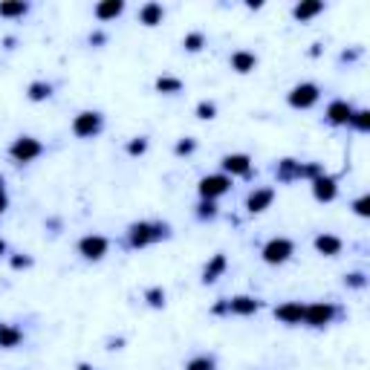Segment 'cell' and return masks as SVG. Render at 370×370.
<instances>
[{
    "mask_svg": "<svg viewBox=\"0 0 370 370\" xmlns=\"http://www.w3.org/2000/svg\"><path fill=\"white\" fill-rule=\"evenodd\" d=\"M163 237H168V226H163V223H133V226L127 229V246L145 249Z\"/></svg>",
    "mask_w": 370,
    "mask_h": 370,
    "instance_id": "obj_1",
    "label": "cell"
},
{
    "mask_svg": "<svg viewBox=\"0 0 370 370\" xmlns=\"http://www.w3.org/2000/svg\"><path fill=\"white\" fill-rule=\"evenodd\" d=\"M293 255H295V243H293L289 237H272L269 243L261 249L263 263H269V266H281V263H286Z\"/></svg>",
    "mask_w": 370,
    "mask_h": 370,
    "instance_id": "obj_2",
    "label": "cell"
},
{
    "mask_svg": "<svg viewBox=\"0 0 370 370\" xmlns=\"http://www.w3.org/2000/svg\"><path fill=\"white\" fill-rule=\"evenodd\" d=\"M41 154H44V145L35 136H18L9 145V156L15 159V163H21V165L32 163V159H38Z\"/></svg>",
    "mask_w": 370,
    "mask_h": 370,
    "instance_id": "obj_3",
    "label": "cell"
},
{
    "mask_svg": "<svg viewBox=\"0 0 370 370\" xmlns=\"http://www.w3.org/2000/svg\"><path fill=\"white\" fill-rule=\"evenodd\" d=\"M318 99H321V87L313 84V82L295 84L293 90H289V95H286L289 107H295V110H310L313 104H318Z\"/></svg>",
    "mask_w": 370,
    "mask_h": 370,
    "instance_id": "obj_4",
    "label": "cell"
},
{
    "mask_svg": "<svg viewBox=\"0 0 370 370\" xmlns=\"http://www.w3.org/2000/svg\"><path fill=\"white\" fill-rule=\"evenodd\" d=\"M197 191H200V200H217V197H223V194H229V191H232V176H226V174H208V176H203V180H200Z\"/></svg>",
    "mask_w": 370,
    "mask_h": 370,
    "instance_id": "obj_5",
    "label": "cell"
},
{
    "mask_svg": "<svg viewBox=\"0 0 370 370\" xmlns=\"http://www.w3.org/2000/svg\"><path fill=\"white\" fill-rule=\"evenodd\" d=\"M102 127H104V116L99 110H84V113H78L73 119V133L82 139H93L95 133H102Z\"/></svg>",
    "mask_w": 370,
    "mask_h": 370,
    "instance_id": "obj_6",
    "label": "cell"
},
{
    "mask_svg": "<svg viewBox=\"0 0 370 370\" xmlns=\"http://www.w3.org/2000/svg\"><path fill=\"white\" fill-rule=\"evenodd\" d=\"M339 315V310L333 307V304H307V307H304V324L307 327H327V324H333V318Z\"/></svg>",
    "mask_w": 370,
    "mask_h": 370,
    "instance_id": "obj_7",
    "label": "cell"
},
{
    "mask_svg": "<svg viewBox=\"0 0 370 370\" xmlns=\"http://www.w3.org/2000/svg\"><path fill=\"white\" fill-rule=\"evenodd\" d=\"M110 249V240L104 234H84L78 240V255L87 257V261H102Z\"/></svg>",
    "mask_w": 370,
    "mask_h": 370,
    "instance_id": "obj_8",
    "label": "cell"
},
{
    "mask_svg": "<svg viewBox=\"0 0 370 370\" xmlns=\"http://www.w3.org/2000/svg\"><path fill=\"white\" fill-rule=\"evenodd\" d=\"M220 168L226 176H249L252 174V156L249 154H226L220 159Z\"/></svg>",
    "mask_w": 370,
    "mask_h": 370,
    "instance_id": "obj_9",
    "label": "cell"
},
{
    "mask_svg": "<svg viewBox=\"0 0 370 370\" xmlns=\"http://www.w3.org/2000/svg\"><path fill=\"white\" fill-rule=\"evenodd\" d=\"M304 307H307V304H301V301L278 304V307H275V318L281 321V324H289V327L304 324Z\"/></svg>",
    "mask_w": 370,
    "mask_h": 370,
    "instance_id": "obj_10",
    "label": "cell"
},
{
    "mask_svg": "<svg viewBox=\"0 0 370 370\" xmlns=\"http://www.w3.org/2000/svg\"><path fill=\"white\" fill-rule=\"evenodd\" d=\"M335 194H339V185H335V176H327V174H321L313 180V197L318 203H333Z\"/></svg>",
    "mask_w": 370,
    "mask_h": 370,
    "instance_id": "obj_11",
    "label": "cell"
},
{
    "mask_svg": "<svg viewBox=\"0 0 370 370\" xmlns=\"http://www.w3.org/2000/svg\"><path fill=\"white\" fill-rule=\"evenodd\" d=\"M226 307H229V315H255L263 307V301H257L252 295H234V298H226Z\"/></svg>",
    "mask_w": 370,
    "mask_h": 370,
    "instance_id": "obj_12",
    "label": "cell"
},
{
    "mask_svg": "<svg viewBox=\"0 0 370 370\" xmlns=\"http://www.w3.org/2000/svg\"><path fill=\"white\" fill-rule=\"evenodd\" d=\"M272 200H275V188H255L252 194L246 197V212L249 214H261L272 205Z\"/></svg>",
    "mask_w": 370,
    "mask_h": 370,
    "instance_id": "obj_13",
    "label": "cell"
},
{
    "mask_svg": "<svg viewBox=\"0 0 370 370\" xmlns=\"http://www.w3.org/2000/svg\"><path fill=\"white\" fill-rule=\"evenodd\" d=\"M327 122L333 124V127H342V124H347L350 122V116H353V104L350 102H344V99H335V102H330L327 104Z\"/></svg>",
    "mask_w": 370,
    "mask_h": 370,
    "instance_id": "obj_14",
    "label": "cell"
},
{
    "mask_svg": "<svg viewBox=\"0 0 370 370\" xmlns=\"http://www.w3.org/2000/svg\"><path fill=\"white\" fill-rule=\"evenodd\" d=\"M313 246H315V252L318 255H324V257H335V255H342V249H344V243H342V237H335V234H318L315 240H313Z\"/></svg>",
    "mask_w": 370,
    "mask_h": 370,
    "instance_id": "obj_15",
    "label": "cell"
},
{
    "mask_svg": "<svg viewBox=\"0 0 370 370\" xmlns=\"http://www.w3.org/2000/svg\"><path fill=\"white\" fill-rule=\"evenodd\" d=\"M321 12H324V3H321V0H301V3H295V9H293V18L301 21V24H307Z\"/></svg>",
    "mask_w": 370,
    "mask_h": 370,
    "instance_id": "obj_16",
    "label": "cell"
},
{
    "mask_svg": "<svg viewBox=\"0 0 370 370\" xmlns=\"http://www.w3.org/2000/svg\"><path fill=\"white\" fill-rule=\"evenodd\" d=\"M255 67H257V58H255V53H246V50H237V53H232V70H234V73L246 75V73H252Z\"/></svg>",
    "mask_w": 370,
    "mask_h": 370,
    "instance_id": "obj_17",
    "label": "cell"
},
{
    "mask_svg": "<svg viewBox=\"0 0 370 370\" xmlns=\"http://www.w3.org/2000/svg\"><path fill=\"white\" fill-rule=\"evenodd\" d=\"M226 255H214L212 257V263H205V269H203V284H214L223 272H226Z\"/></svg>",
    "mask_w": 370,
    "mask_h": 370,
    "instance_id": "obj_18",
    "label": "cell"
},
{
    "mask_svg": "<svg viewBox=\"0 0 370 370\" xmlns=\"http://www.w3.org/2000/svg\"><path fill=\"white\" fill-rule=\"evenodd\" d=\"M163 18H165V9L159 6V3H145L139 9V21L145 26H159V24H163Z\"/></svg>",
    "mask_w": 370,
    "mask_h": 370,
    "instance_id": "obj_19",
    "label": "cell"
},
{
    "mask_svg": "<svg viewBox=\"0 0 370 370\" xmlns=\"http://www.w3.org/2000/svg\"><path fill=\"white\" fill-rule=\"evenodd\" d=\"M24 342V333L15 327V324H0V347L3 350H12Z\"/></svg>",
    "mask_w": 370,
    "mask_h": 370,
    "instance_id": "obj_20",
    "label": "cell"
},
{
    "mask_svg": "<svg viewBox=\"0 0 370 370\" xmlns=\"http://www.w3.org/2000/svg\"><path fill=\"white\" fill-rule=\"evenodd\" d=\"M122 12H124L122 0H104V3L95 6V18H99V21H113V18H119Z\"/></svg>",
    "mask_w": 370,
    "mask_h": 370,
    "instance_id": "obj_21",
    "label": "cell"
},
{
    "mask_svg": "<svg viewBox=\"0 0 370 370\" xmlns=\"http://www.w3.org/2000/svg\"><path fill=\"white\" fill-rule=\"evenodd\" d=\"M298 168H301V163H295V159H281L278 168H275L278 183H293V180H298Z\"/></svg>",
    "mask_w": 370,
    "mask_h": 370,
    "instance_id": "obj_22",
    "label": "cell"
},
{
    "mask_svg": "<svg viewBox=\"0 0 370 370\" xmlns=\"http://www.w3.org/2000/svg\"><path fill=\"white\" fill-rule=\"evenodd\" d=\"M156 90L165 93V95H174V93H183V82L174 75H159L156 78Z\"/></svg>",
    "mask_w": 370,
    "mask_h": 370,
    "instance_id": "obj_23",
    "label": "cell"
},
{
    "mask_svg": "<svg viewBox=\"0 0 370 370\" xmlns=\"http://www.w3.org/2000/svg\"><path fill=\"white\" fill-rule=\"evenodd\" d=\"M26 95H29V102H46V99L53 95V84L32 82V84H29V90H26Z\"/></svg>",
    "mask_w": 370,
    "mask_h": 370,
    "instance_id": "obj_24",
    "label": "cell"
},
{
    "mask_svg": "<svg viewBox=\"0 0 370 370\" xmlns=\"http://www.w3.org/2000/svg\"><path fill=\"white\" fill-rule=\"evenodd\" d=\"M29 12V3L18 0V3H0V18H24Z\"/></svg>",
    "mask_w": 370,
    "mask_h": 370,
    "instance_id": "obj_25",
    "label": "cell"
},
{
    "mask_svg": "<svg viewBox=\"0 0 370 370\" xmlns=\"http://www.w3.org/2000/svg\"><path fill=\"white\" fill-rule=\"evenodd\" d=\"M185 370H217V362H214V356H194V359H188L185 362Z\"/></svg>",
    "mask_w": 370,
    "mask_h": 370,
    "instance_id": "obj_26",
    "label": "cell"
},
{
    "mask_svg": "<svg viewBox=\"0 0 370 370\" xmlns=\"http://www.w3.org/2000/svg\"><path fill=\"white\" fill-rule=\"evenodd\" d=\"M183 46L188 53H200L205 46V35H203V32H188V35L183 38Z\"/></svg>",
    "mask_w": 370,
    "mask_h": 370,
    "instance_id": "obj_27",
    "label": "cell"
},
{
    "mask_svg": "<svg viewBox=\"0 0 370 370\" xmlns=\"http://www.w3.org/2000/svg\"><path fill=\"white\" fill-rule=\"evenodd\" d=\"M145 301H148L154 310L165 307V289H159V286H151V289H145Z\"/></svg>",
    "mask_w": 370,
    "mask_h": 370,
    "instance_id": "obj_28",
    "label": "cell"
},
{
    "mask_svg": "<svg viewBox=\"0 0 370 370\" xmlns=\"http://www.w3.org/2000/svg\"><path fill=\"white\" fill-rule=\"evenodd\" d=\"M347 124H353V127H356V131H370V113H367V110H353V116H350V122Z\"/></svg>",
    "mask_w": 370,
    "mask_h": 370,
    "instance_id": "obj_29",
    "label": "cell"
},
{
    "mask_svg": "<svg viewBox=\"0 0 370 370\" xmlns=\"http://www.w3.org/2000/svg\"><path fill=\"white\" fill-rule=\"evenodd\" d=\"M197 217H200V220H214V217H217V203H214V200H200Z\"/></svg>",
    "mask_w": 370,
    "mask_h": 370,
    "instance_id": "obj_30",
    "label": "cell"
},
{
    "mask_svg": "<svg viewBox=\"0 0 370 370\" xmlns=\"http://www.w3.org/2000/svg\"><path fill=\"white\" fill-rule=\"evenodd\" d=\"M145 151H148V139H145V136H136V139L127 142V154H131V156H142Z\"/></svg>",
    "mask_w": 370,
    "mask_h": 370,
    "instance_id": "obj_31",
    "label": "cell"
},
{
    "mask_svg": "<svg viewBox=\"0 0 370 370\" xmlns=\"http://www.w3.org/2000/svg\"><path fill=\"white\" fill-rule=\"evenodd\" d=\"M214 116H217V104L214 102H200L197 104V119H205L208 122V119H214Z\"/></svg>",
    "mask_w": 370,
    "mask_h": 370,
    "instance_id": "obj_32",
    "label": "cell"
},
{
    "mask_svg": "<svg viewBox=\"0 0 370 370\" xmlns=\"http://www.w3.org/2000/svg\"><path fill=\"white\" fill-rule=\"evenodd\" d=\"M194 151H197V142L194 139H180V142H176V148H174L176 156H188V154H194Z\"/></svg>",
    "mask_w": 370,
    "mask_h": 370,
    "instance_id": "obj_33",
    "label": "cell"
},
{
    "mask_svg": "<svg viewBox=\"0 0 370 370\" xmlns=\"http://www.w3.org/2000/svg\"><path fill=\"white\" fill-rule=\"evenodd\" d=\"M353 212H356L359 217H367L370 214V200L367 197H359L356 203H353Z\"/></svg>",
    "mask_w": 370,
    "mask_h": 370,
    "instance_id": "obj_34",
    "label": "cell"
},
{
    "mask_svg": "<svg viewBox=\"0 0 370 370\" xmlns=\"http://www.w3.org/2000/svg\"><path fill=\"white\" fill-rule=\"evenodd\" d=\"M344 284H347V286H356V289H362L367 281H364V275H362V272H353V275H344Z\"/></svg>",
    "mask_w": 370,
    "mask_h": 370,
    "instance_id": "obj_35",
    "label": "cell"
},
{
    "mask_svg": "<svg viewBox=\"0 0 370 370\" xmlns=\"http://www.w3.org/2000/svg\"><path fill=\"white\" fill-rule=\"evenodd\" d=\"M12 266L15 269H26V266H32V261L29 257H12Z\"/></svg>",
    "mask_w": 370,
    "mask_h": 370,
    "instance_id": "obj_36",
    "label": "cell"
},
{
    "mask_svg": "<svg viewBox=\"0 0 370 370\" xmlns=\"http://www.w3.org/2000/svg\"><path fill=\"white\" fill-rule=\"evenodd\" d=\"M6 205H9V197H6V191H3V188H0V214H3V212H6Z\"/></svg>",
    "mask_w": 370,
    "mask_h": 370,
    "instance_id": "obj_37",
    "label": "cell"
},
{
    "mask_svg": "<svg viewBox=\"0 0 370 370\" xmlns=\"http://www.w3.org/2000/svg\"><path fill=\"white\" fill-rule=\"evenodd\" d=\"M6 249H9V246H6V240H0V255H6Z\"/></svg>",
    "mask_w": 370,
    "mask_h": 370,
    "instance_id": "obj_38",
    "label": "cell"
},
{
    "mask_svg": "<svg viewBox=\"0 0 370 370\" xmlns=\"http://www.w3.org/2000/svg\"><path fill=\"white\" fill-rule=\"evenodd\" d=\"M0 188H3V180H0Z\"/></svg>",
    "mask_w": 370,
    "mask_h": 370,
    "instance_id": "obj_39",
    "label": "cell"
}]
</instances>
